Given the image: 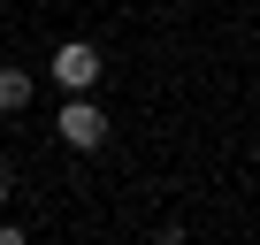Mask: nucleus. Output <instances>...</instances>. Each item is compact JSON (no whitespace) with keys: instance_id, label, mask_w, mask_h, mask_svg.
Returning a JSON list of instances; mask_svg holds the SVG:
<instances>
[{"instance_id":"nucleus-4","label":"nucleus","mask_w":260,"mask_h":245,"mask_svg":"<svg viewBox=\"0 0 260 245\" xmlns=\"http://www.w3.org/2000/svg\"><path fill=\"white\" fill-rule=\"evenodd\" d=\"M8 184H16V169H8V154H0V199H8Z\"/></svg>"},{"instance_id":"nucleus-2","label":"nucleus","mask_w":260,"mask_h":245,"mask_svg":"<svg viewBox=\"0 0 260 245\" xmlns=\"http://www.w3.org/2000/svg\"><path fill=\"white\" fill-rule=\"evenodd\" d=\"M46 69H54L61 92H92V84H100V46H92V39H69V46H54Z\"/></svg>"},{"instance_id":"nucleus-3","label":"nucleus","mask_w":260,"mask_h":245,"mask_svg":"<svg viewBox=\"0 0 260 245\" xmlns=\"http://www.w3.org/2000/svg\"><path fill=\"white\" fill-rule=\"evenodd\" d=\"M0 107H31V69H0Z\"/></svg>"},{"instance_id":"nucleus-1","label":"nucleus","mask_w":260,"mask_h":245,"mask_svg":"<svg viewBox=\"0 0 260 245\" xmlns=\"http://www.w3.org/2000/svg\"><path fill=\"white\" fill-rule=\"evenodd\" d=\"M54 131H61V146H69V154H92V146H107V115H100L84 92H69V100H61V115H54Z\"/></svg>"}]
</instances>
